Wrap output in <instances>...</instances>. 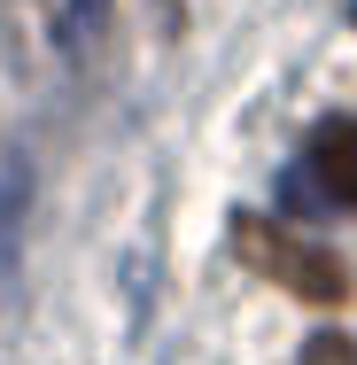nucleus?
Returning <instances> with one entry per match:
<instances>
[{
  "instance_id": "obj_1",
  "label": "nucleus",
  "mask_w": 357,
  "mask_h": 365,
  "mask_svg": "<svg viewBox=\"0 0 357 365\" xmlns=\"http://www.w3.org/2000/svg\"><path fill=\"white\" fill-rule=\"evenodd\" d=\"M233 249H241L257 272H272L280 288H295L303 303H342V295H350L342 257H334V249H319V241H303V233H287V225L233 218Z\"/></svg>"
},
{
  "instance_id": "obj_2",
  "label": "nucleus",
  "mask_w": 357,
  "mask_h": 365,
  "mask_svg": "<svg viewBox=\"0 0 357 365\" xmlns=\"http://www.w3.org/2000/svg\"><path fill=\"white\" fill-rule=\"evenodd\" d=\"M311 171L342 195V202H357V125L342 117V125H326L319 140H311Z\"/></svg>"
},
{
  "instance_id": "obj_3",
  "label": "nucleus",
  "mask_w": 357,
  "mask_h": 365,
  "mask_svg": "<svg viewBox=\"0 0 357 365\" xmlns=\"http://www.w3.org/2000/svg\"><path fill=\"white\" fill-rule=\"evenodd\" d=\"M303 365H357V342H342V334H311V342H303Z\"/></svg>"
}]
</instances>
